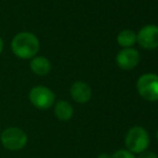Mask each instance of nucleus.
I'll use <instances>...</instances> for the list:
<instances>
[{"mask_svg": "<svg viewBox=\"0 0 158 158\" xmlns=\"http://www.w3.org/2000/svg\"><path fill=\"white\" fill-rule=\"evenodd\" d=\"M11 49L19 59L31 60L40 50L39 38L31 32H21L13 37Z\"/></svg>", "mask_w": 158, "mask_h": 158, "instance_id": "obj_1", "label": "nucleus"}, {"mask_svg": "<svg viewBox=\"0 0 158 158\" xmlns=\"http://www.w3.org/2000/svg\"><path fill=\"white\" fill-rule=\"evenodd\" d=\"M0 141L6 150L17 152L27 145L28 135L22 128L9 127L0 133Z\"/></svg>", "mask_w": 158, "mask_h": 158, "instance_id": "obj_2", "label": "nucleus"}, {"mask_svg": "<svg viewBox=\"0 0 158 158\" xmlns=\"http://www.w3.org/2000/svg\"><path fill=\"white\" fill-rule=\"evenodd\" d=\"M125 144L129 152L132 154H140L148 151L150 146V135L143 127L135 126L126 133Z\"/></svg>", "mask_w": 158, "mask_h": 158, "instance_id": "obj_3", "label": "nucleus"}, {"mask_svg": "<svg viewBox=\"0 0 158 158\" xmlns=\"http://www.w3.org/2000/svg\"><path fill=\"white\" fill-rule=\"evenodd\" d=\"M137 90L146 101H158V75L153 73L141 75L137 81Z\"/></svg>", "mask_w": 158, "mask_h": 158, "instance_id": "obj_4", "label": "nucleus"}, {"mask_svg": "<svg viewBox=\"0 0 158 158\" xmlns=\"http://www.w3.org/2000/svg\"><path fill=\"white\" fill-rule=\"evenodd\" d=\"M28 97L30 103L38 110H48L54 105L56 100L55 93L50 88L42 84L33 87L29 91Z\"/></svg>", "mask_w": 158, "mask_h": 158, "instance_id": "obj_5", "label": "nucleus"}, {"mask_svg": "<svg viewBox=\"0 0 158 158\" xmlns=\"http://www.w3.org/2000/svg\"><path fill=\"white\" fill-rule=\"evenodd\" d=\"M137 42L145 50H154L158 48V26L145 25L137 34Z\"/></svg>", "mask_w": 158, "mask_h": 158, "instance_id": "obj_6", "label": "nucleus"}, {"mask_svg": "<svg viewBox=\"0 0 158 158\" xmlns=\"http://www.w3.org/2000/svg\"><path fill=\"white\" fill-rule=\"evenodd\" d=\"M140 53L133 48H124L116 55V63L122 70H133L140 62Z\"/></svg>", "mask_w": 158, "mask_h": 158, "instance_id": "obj_7", "label": "nucleus"}, {"mask_svg": "<svg viewBox=\"0 0 158 158\" xmlns=\"http://www.w3.org/2000/svg\"><path fill=\"white\" fill-rule=\"evenodd\" d=\"M70 95L77 103L85 104L92 99V89L84 81H75L70 88Z\"/></svg>", "mask_w": 158, "mask_h": 158, "instance_id": "obj_8", "label": "nucleus"}, {"mask_svg": "<svg viewBox=\"0 0 158 158\" xmlns=\"http://www.w3.org/2000/svg\"><path fill=\"white\" fill-rule=\"evenodd\" d=\"M30 70L37 76H46L52 70V64L51 61L45 56L42 55H35L30 60Z\"/></svg>", "mask_w": 158, "mask_h": 158, "instance_id": "obj_9", "label": "nucleus"}, {"mask_svg": "<svg viewBox=\"0 0 158 158\" xmlns=\"http://www.w3.org/2000/svg\"><path fill=\"white\" fill-rule=\"evenodd\" d=\"M73 113V106L66 100H60L57 101L54 104V114L56 118L60 121H68L72 118Z\"/></svg>", "mask_w": 158, "mask_h": 158, "instance_id": "obj_10", "label": "nucleus"}, {"mask_svg": "<svg viewBox=\"0 0 158 158\" xmlns=\"http://www.w3.org/2000/svg\"><path fill=\"white\" fill-rule=\"evenodd\" d=\"M117 42L123 48H131L137 42V34L131 29H124L117 36Z\"/></svg>", "mask_w": 158, "mask_h": 158, "instance_id": "obj_11", "label": "nucleus"}, {"mask_svg": "<svg viewBox=\"0 0 158 158\" xmlns=\"http://www.w3.org/2000/svg\"><path fill=\"white\" fill-rule=\"evenodd\" d=\"M111 158H135V154L129 152L128 150H118L113 155H111Z\"/></svg>", "mask_w": 158, "mask_h": 158, "instance_id": "obj_12", "label": "nucleus"}, {"mask_svg": "<svg viewBox=\"0 0 158 158\" xmlns=\"http://www.w3.org/2000/svg\"><path fill=\"white\" fill-rule=\"evenodd\" d=\"M138 158H158L157 155L154 152H150V151H144V152L140 153Z\"/></svg>", "mask_w": 158, "mask_h": 158, "instance_id": "obj_13", "label": "nucleus"}, {"mask_svg": "<svg viewBox=\"0 0 158 158\" xmlns=\"http://www.w3.org/2000/svg\"><path fill=\"white\" fill-rule=\"evenodd\" d=\"M3 47H4V42H3V39L0 37V55H1L2 51H3Z\"/></svg>", "mask_w": 158, "mask_h": 158, "instance_id": "obj_14", "label": "nucleus"}, {"mask_svg": "<svg viewBox=\"0 0 158 158\" xmlns=\"http://www.w3.org/2000/svg\"><path fill=\"white\" fill-rule=\"evenodd\" d=\"M97 158H111V155L106 154V153H102V154H100Z\"/></svg>", "mask_w": 158, "mask_h": 158, "instance_id": "obj_15", "label": "nucleus"}, {"mask_svg": "<svg viewBox=\"0 0 158 158\" xmlns=\"http://www.w3.org/2000/svg\"><path fill=\"white\" fill-rule=\"evenodd\" d=\"M156 138H157V141H158V130H157V134H156Z\"/></svg>", "mask_w": 158, "mask_h": 158, "instance_id": "obj_16", "label": "nucleus"}, {"mask_svg": "<svg viewBox=\"0 0 158 158\" xmlns=\"http://www.w3.org/2000/svg\"><path fill=\"white\" fill-rule=\"evenodd\" d=\"M0 133H1V131H0Z\"/></svg>", "mask_w": 158, "mask_h": 158, "instance_id": "obj_17", "label": "nucleus"}]
</instances>
